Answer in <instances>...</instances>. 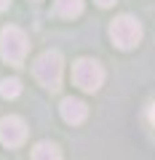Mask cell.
I'll return each mask as SVG.
<instances>
[{"label": "cell", "instance_id": "4", "mask_svg": "<svg viewBox=\"0 0 155 160\" xmlns=\"http://www.w3.org/2000/svg\"><path fill=\"white\" fill-rule=\"evenodd\" d=\"M110 38H112V43L121 51H131V48L139 46V40H142V24L134 16L123 13V16L112 19V24H110Z\"/></svg>", "mask_w": 155, "mask_h": 160}, {"label": "cell", "instance_id": "7", "mask_svg": "<svg viewBox=\"0 0 155 160\" xmlns=\"http://www.w3.org/2000/svg\"><path fill=\"white\" fill-rule=\"evenodd\" d=\"M32 158L35 160H48V158L59 160V158H62V149H59L54 142H38L32 147Z\"/></svg>", "mask_w": 155, "mask_h": 160}, {"label": "cell", "instance_id": "8", "mask_svg": "<svg viewBox=\"0 0 155 160\" xmlns=\"http://www.w3.org/2000/svg\"><path fill=\"white\" fill-rule=\"evenodd\" d=\"M56 13L62 19H75L83 13V0H56Z\"/></svg>", "mask_w": 155, "mask_h": 160}, {"label": "cell", "instance_id": "6", "mask_svg": "<svg viewBox=\"0 0 155 160\" xmlns=\"http://www.w3.org/2000/svg\"><path fill=\"white\" fill-rule=\"evenodd\" d=\"M59 112H62L64 123H70V126H80L83 120L88 118V107H86V102H80V99H72V96L62 102Z\"/></svg>", "mask_w": 155, "mask_h": 160}, {"label": "cell", "instance_id": "2", "mask_svg": "<svg viewBox=\"0 0 155 160\" xmlns=\"http://www.w3.org/2000/svg\"><path fill=\"white\" fill-rule=\"evenodd\" d=\"M27 51H29V40L24 35V29L19 27H3L0 32V56L3 62L11 64V67H22L24 59H27Z\"/></svg>", "mask_w": 155, "mask_h": 160}, {"label": "cell", "instance_id": "12", "mask_svg": "<svg viewBox=\"0 0 155 160\" xmlns=\"http://www.w3.org/2000/svg\"><path fill=\"white\" fill-rule=\"evenodd\" d=\"M8 6H11V0H0V11H6Z\"/></svg>", "mask_w": 155, "mask_h": 160}, {"label": "cell", "instance_id": "5", "mask_svg": "<svg viewBox=\"0 0 155 160\" xmlns=\"http://www.w3.org/2000/svg\"><path fill=\"white\" fill-rule=\"evenodd\" d=\"M24 139H27V123L19 115H8V118L0 120V142H3V147L16 149L24 144Z\"/></svg>", "mask_w": 155, "mask_h": 160}, {"label": "cell", "instance_id": "9", "mask_svg": "<svg viewBox=\"0 0 155 160\" xmlns=\"http://www.w3.org/2000/svg\"><path fill=\"white\" fill-rule=\"evenodd\" d=\"M22 93V80L19 78H6L0 83V96L3 99H16Z\"/></svg>", "mask_w": 155, "mask_h": 160}, {"label": "cell", "instance_id": "1", "mask_svg": "<svg viewBox=\"0 0 155 160\" xmlns=\"http://www.w3.org/2000/svg\"><path fill=\"white\" fill-rule=\"evenodd\" d=\"M62 72H64V62L59 51H43L32 64V75L46 91H59L62 86Z\"/></svg>", "mask_w": 155, "mask_h": 160}, {"label": "cell", "instance_id": "11", "mask_svg": "<svg viewBox=\"0 0 155 160\" xmlns=\"http://www.w3.org/2000/svg\"><path fill=\"white\" fill-rule=\"evenodd\" d=\"M150 123H152V126H155V104H152V107H150Z\"/></svg>", "mask_w": 155, "mask_h": 160}, {"label": "cell", "instance_id": "3", "mask_svg": "<svg viewBox=\"0 0 155 160\" xmlns=\"http://www.w3.org/2000/svg\"><path fill=\"white\" fill-rule=\"evenodd\" d=\"M72 83L86 93H96L104 83V69L96 59H78L72 64Z\"/></svg>", "mask_w": 155, "mask_h": 160}, {"label": "cell", "instance_id": "10", "mask_svg": "<svg viewBox=\"0 0 155 160\" xmlns=\"http://www.w3.org/2000/svg\"><path fill=\"white\" fill-rule=\"evenodd\" d=\"M118 0H96V6H102V8H110V6H115Z\"/></svg>", "mask_w": 155, "mask_h": 160}]
</instances>
